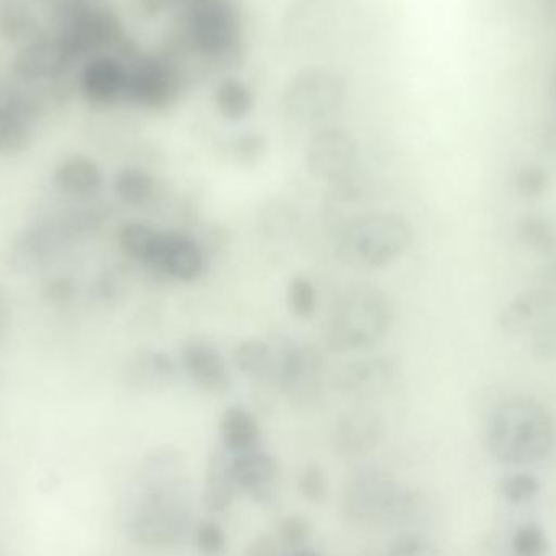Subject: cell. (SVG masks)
<instances>
[{"label":"cell","mask_w":556,"mask_h":556,"mask_svg":"<svg viewBox=\"0 0 556 556\" xmlns=\"http://www.w3.org/2000/svg\"><path fill=\"white\" fill-rule=\"evenodd\" d=\"M176 31L165 49L191 80L195 72H228L244 55V25L233 0H188L176 12Z\"/></svg>","instance_id":"obj_1"},{"label":"cell","mask_w":556,"mask_h":556,"mask_svg":"<svg viewBox=\"0 0 556 556\" xmlns=\"http://www.w3.org/2000/svg\"><path fill=\"white\" fill-rule=\"evenodd\" d=\"M555 421L535 399L500 405L486 425V446L495 459L511 466L538 463L554 450Z\"/></svg>","instance_id":"obj_2"},{"label":"cell","mask_w":556,"mask_h":556,"mask_svg":"<svg viewBox=\"0 0 556 556\" xmlns=\"http://www.w3.org/2000/svg\"><path fill=\"white\" fill-rule=\"evenodd\" d=\"M394 323L388 294L356 287L339 298L327 319L326 340L337 352H363L378 345Z\"/></svg>","instance_id":"obj_3"},{"label":"cell","mask_w":556,"mask_h":556,"mask_svg":"<svg viewBox=\"0 0 556 556\" xmlns=\"http://www.w3.org/2000/svg\"><path fill=\"white\" fill-rule=\"evenodd\" d=\"M140 493V492H139ZM189 485L166 493H140L127 519L130 538L149 548H175L194 532Z\"/></svg>","instance_id":"obj_4"},{"label":"cell","mask_w":556,"mask_h":556,"mask_svg":"<svg viewBox=\"0 0 556 556\" xmlns=\"http://www.w3.org/2000/svg\"><path fill=\"white\" fill-rule=\"evenodd\" d=\"M116 52L129 65L127 104L149 113H163L181 100L189 80L181 65L172 55L165 51H140L129 38Z\"/></svg>","instance_id":"obj_5"},{"label":"cell","mask_w":556,"mask_h":556,"mask_svg":"<svg viewBox=\"0 0 556 556\" xmlns=\"http://www.w3.org/2000/svg\"><path fill=\"white\" fill-rule=\"evenodd\" d=\"M349 97L345 75L330 65L300 68L285 85L281 111L291 123L309 126L339 113Z\"/></svg>","instance_id":"obj_6"},{"label":"cell","mask_w":556,"mask_h":556,"mask_svg":"<svg viewBox=\"0 0 556 556\" xmlns=\"http://www.w3.org/2000/svg\"><path fill=\"white\" fill-rule=\"evenodd\" d=\"M414 243L410 222L395 212H376L345 225L342 247L366 267L391 266L407 254Z\"/></svg>","instance_id":"obj_7"},{"label":"cell","mask_w":556,"mask_h":556,"mask_svg":"<svg viewBox=\"0 0 556 556\" xmlns=\"http://www.w3.org/2000/svg\"><path fill=\"white\" fill-rule=\"evenodd\" d=\"M404 492L388 470L359 467L350 473L343 486V515L355 525L394 522Z\"/></svg>","instance_id":"obj_8"},{"label":"cell","mask_w":556,"mask_h":556,"mask_svg":"<svg viewBox=\"0 0 556 556\" xmlns=\"http://www.w3.org/2000/svg\"><path fill=\"white\" fill-rule=\"evenodd\" d=\"M306 168L313 178L329 185L345 181L359 159V146L353 134L342 127H324L307 142Z\"/></svg>","instance_id":"obj_9"},{"label":"cell","mask_w":556,"mask_h":556,"mask_svg":"<svg viewBox=\"0 0 556 556\" xmlns=\"http://www.w3.org/2000/svg\"><path fill=\"white\" fill-rule=\"evenodd\" d=\"M143 267L159 276L189 283L204 276L207 260L201 243L191 235L162 230Z\"/></svg>","instance_id":"obj_10"},{"label":"cell","mask_w":556,"mask_h":556,"mask_svg":"<svg viewBox=\"0 0 556 556\" xmlns=\"http://www.w3.org/2000/svg\"><path fill=\"white\" fill-rule=\"evenodd\" d=\"M129 65L117 52L93 55L81 64L77 87L81 97L98 108L126 103Z\"/></svg>","instance_id":"obj_11"},{"label":"cell","mask_w":556,"mask_h":556,"mask_svg":"<svg viewBox=\"0 0 556 556\" xmlns=\"http://www.w3.org/2000/svg\"><path fill=\"white\" fill-rule=\"evenodd\" d=\"M324 359L309 343H288L277 388L294 405L309 407L323 394Z\"/></svg>","instance_id":"obj_12"},{"label":"cell","mask_w":556,"mask_h":556,"mask_svg":"<svg viewBox=\"0 0 556 556\" xmlns=\"http://www.w3.org/2000/svg\"><path fill=\"white\" fill-rule=\"evenodd\" d=\"M72 68H75L74 61L52 33H41L20 46L12 59L13 75L25 85L61 80Z\"/></svg>","instance_id":"obj_13"},{"label":"cell","mask_w":556,"mask_h":556,"mask_svg":"<svg viewBox=\"0 0 556 556\" xmlns=\"http://www.w3.org/2000/svg\"><path fill=\"white\" fill-rule=\"evenodd\" d=\"M179 365L189 381L211 395H222L231 388V372L222 350L205 337H189L181 345Z\"/></svg>","instance_id":"obj_14"},{"label":"cell","mask_w":556,"mask_h":556,"mask_svg":"<svg viewBox=\"0 0 556 556\" xmlns=\"http://www.w3.org/2000/svg\"><path fill=\"white\" fill-rule=\"evenodd\" d=\"M230 469L238 490L254 503L261 506L276 503L278 463L273 454L261 447L230 454Z\"/></svg>","instance_id":"obj_15"},{"label":"cell","mask_w":556,"mask_h":556,"mask_svg":"<svg viewBox=\"0 0 556 556\" xmlns=\"http://www.w3.org/2000/svg\"><path fill=\"white\" fill-rule=\"evenodd\" d=\"M140 493H166L189 485L185 454L172 444L147 451L137 469Z\"/></svg>","instance_id":"obj_16"},{"label":"cell","mask_w":556,"mask_h":556,"mask_svg":"<svg viewBox=\"0 0 556 556\" xmlns=\"http://www.w3.org/2000/svg\"><path fill=\"white\" fill-rule=\"evenodd\" d=\"M384 438V421L369 408L340 415L332 431L333 450L343 457L365 456Z\"/></svg>","instance_id":"obj_17"},{"label":"cell","mask_w":556,"mask_h":556,"mask_svg":"<svg viewBox=\"0 0 556 556\" xmlns=\"http://www.w3.org/2000/svg\"><path fill=\"white\" fill-rule=\"evenodd\" d=\"M288 339H247L231 353L235 368L251 382L278 386Z\"/></svg>","instance_id":"obj_18"},{"label":"cell","mask_w":556,"mask_h":556,"mask_svg":"<svg viewBox=\"0 0 556 556\" xmlns=\"http://www.w3.org/2000/svg\"><path fill=\"white\" fill-rule=\"evenodd\" d=\"M395 366L388 358L358 359L340 369L336 378V388L340 394L356 401H368L379 394H386L394 384Z\"/></svg>","instance_id":"obj_19"},{"label":"cell","mask_w":556,"mask_h":556,"mask_svg":"<svg viewBox=\"0 0 556 556\" xmlns=\"http://www.w3.org/2000/svg\"><path fill=\"white\" fill-rule=\"evenodd\" d=\"M556 323V296L548 290H531L516 296L500 316L508 333H535Z\"/></svg>","instance_id":"obj_20"},{"label":"cell","mask_w":556,"mask_h":556,"mask_svg":"<svg viewBox=\"0 0 556 556\" xmlns=\"http://www.w3.org/2000/svg\"><path fill=\"white\" fill-rule=\"evenodd\" d=\"M33 114L29 98L12 94L0 100V156L20 155L31 146Z\"/></svg>","instance_id":"obj_21"},{"label":"cell","mask_w":556,"mask_h":556,"mask_svg":"<svg viewBox=\"0 0 556 556\" xmlns=\"http://www.w3.org/2000/svg\"><path fill=\"white\" fill-rule=\"evenodd\" d=\"M55 189L75 201H91L103 188V169L88 155H71L55 166Z\"/></svg>","instance_id":"obj_22"},{"label":"cell","mask_w":556,"mask_h":556,"mask_svg":"<svg viewBox=\"0 0 556 556\" xmlns=\"http://www.w3.org/2000/svg\"><path fill=\"white\" fill-rule=\"evenodd\" d=\"M176 376V362L165 350H140L126 368L127 384L140 392L165 391L172 388Z\"/></svg>","instance_id":"obj_23"},{"label":"cell","mask_w":556,"mask_h":556,"mask_svg":"<svg viewBox=\"0 0 556 556\" xmlns=\"http://www.w3.org/2000/svg\"><path fill=\"white\" fill-rule=\"evenodd\" d=\"M237 492L238 486L231 476L230 454L224 447L212 451L205 467L204 492H202L205 509L214 515L228 511L233 505Z\"/></svg>","instance_id":"obj_24"},{"label":"cell","mask_w":556,"mask_h":556,"mask_svg":"<svg viewBox=\"0 0 556 556\" xmlns=\"http://www.w3.org/2000/svg\"><path fill=\"white\" fill-rule=\"evenodd\" d=\"M222 447L228 454H240L260 447L261 427L256 415L241 405H230L218 420Z\"/></svg>","instance_id":"obj_25"},{"label":"cell","mask_w":556,"mask_h":556,"mask_svg":"<svg viewBox=\"0 0 556 556\" xmlns=\"http://www.w3.org/2000/svg\"><path fill=\"white\" fill-rule=\"evenodd\" d=\"M214 104L224 119L241 123L253 113L256 97L243 78L224 75L215 85Z\"/></svg>","instance_id":"obj_26"},{"label":"cell","mask_w":556,"mask_h":556,"mask_svg":"<svg viewBox=\"0 0 556 556\" xmlns=\"http://www.w3.org/2000/svg\"><path fill=\"white\" fill-rule=\"evenodd\" d=\"M39 35L38 16L26 0H0V38L22 46Z\"/></svg>","instance_id":"obj_27"},{"label":"cell","mask_w":556,"mask_h":556,"mask_svg":"<svg viewBox=\"0 0 556 556\" xmlns=\"http://www.w3.org/2000/svg\"><path fill=\"white\" fill-rule=\"evenodd\" d=\"M114 194L123 204L142 207L156 194V179L140 166H126L114 176Z\"/></svg>","instance_id":"obj_28"},{"label":"cell","mask_w":556,"mask_h":556,"mask_svg":"<svg viewBox=\"0 0 556 556\" xmlns=\"http://www.w3.org/2000/svg\"><path fill=\"white\" fill-rule=\"evenodd\" d=\"M160 228L146 222H127L121 227L117 233V244L124 256L129 257L132 263L146 266L150 253L159 240Z\"/></svg>","instance_id":"obj_29"},{"label":"cell","mask_w":556,"mask_h":556,"mask_svg":"<svg viewBox=\"0 0 556 556\" xmlns=\"http://www.w3.org/2000/svg\"><path fill=\"white\" fill-rule=\"evenodd\" d=\"M287 304L298 319H311L319 306V293L314 281L304 274L291 277L287 288Z\"/></svg>","instance_id":"obj_30"},{"label":"cell","mask_w":556,"mask_h":556,"mask_svg":"<svg viewBox=\"0 0 556 556\" xmlns=\"http://www.w3.org/2000/svg\"><path fill=\"white\" fill-rule=\"evenodd\" d=\"M519 240L526 248L538 253H554L556 250L554 228L544 218H525L519 225Z\"/></svg>","instance_id":"obj_31"},{"label":"cell","mask_w":556,"mask_h":556,"mask_svg":"<svg viewBox=\"0 0 556 556\" xmlns=\"http://www.w3.org/2000/svg\"><path fill=\"white\" fill-rule=\"evenodd\" d=\"M298 492L311 505H320L327 498L329 479L320 464L309 463L300 470Z\"/></svg>","instance_id":"obj_32"},{"label":"cell","mask_w":556,"mask_h":556,"mask_svg":"<svg viewBox=\"0 0 556 556\" xmlns=\"http://www.w3.org/2000/svg\"><path fill=\"white\" fill-rule=\"evenodd\" d=\"M311 534H313V528H311L309 519L304 515L294 513V515L287 516L278 522L277 539L281 545L290 548L291 552L306 548Z\"/></svg>","instance_id":"obj_33"},{"label":"cell","mask_w":556,"mask_h":556,"mask_svg":"<svg viewBox=\"0 0 556 556\" xmlns=\"http://www.w3.org/2000/svg\"><path fill=\"white\" fill-rule=\"evenodd\" d=\"M192 539L202 556H220L227 551L228 539L225 529L214 519H205L195 525Z\"/></svg>","instance_id":"obj_34"},{"label":"cell","mask_w":556,"mask_h":556,"mask_svg":"<svg viewBox=\"0 0 556 556\" xmlns=\"http://www.w3.org/2000/svg\"><path fill=\"white\" fill-rule=\"evenodd\" d=\"M513 551L516 556H544L547 554V538L541 526L534 522L522 525L513 535Z\"/></svg>","instance_id":"obj_35"},{"label":"cell","mask_w":556,"mask_h":556,"mask_svg":"<svg viewBox=\"0 0 556 556\" xmlns=\"http://www.w3.org/2000/svg\"><path fill=\"white\" fill-rule=\"evenodd\" d=\"M539 490H541V483L531 473H515L506 477L502 483V495L515 505L531 502L539 495Z\"/></svg>","instance_id":"obj_36"},{"label":"cell","mask_w":556,"mask_h":556,"mask_svg":"<svg viewBox=\"0 0 556 556\" xmlns=\"http://www.w3.org/2000/svg\"><path fill=\"white\" fill-rule=\"evenodd\" d=\"M548 182H551V178H548V173L544 168H541V166H526V168L519 169L518 175H516L515 188L521 198L535 199L547 191Z\"/></svg>","instance_id":"obj_37"},{"label":"cell","mask_w":556,"mask_h":556,"mask_svg":"<svg viewBox=\"0 0 556 556\" xmlns=\"http://www.w3.org/2000/svg\"><path fill=\"white\" fill-rule=\"evenodd\" d=\"M267 150V139L263 134L247 132L241 134L235 139L233 155L235 159L240 160L241 163L260 162Z\"/></svg>","instance_id":"obj_38"},{"label":"cell","mask_w":556,"mask_h":556,"mask_svg":"<svg viewBox=\"0 0 556 556\" xmlns=\"http://www.w3.org/2000/svg\"><path fill=\"white\" fill-rule=\"evenodd\" d=\"M280 545V541L274 535L261 534L250 542L244 556H283Z\"/></svg>","instance_id":"obj_39"},{"label":"cell","mask_w":556,"mask_h":556,"mask_svg":"<svg viewBox=\"0 0 556 556\" xmlns=\"http://www.w3.org/2000/svg\"><path fill=\"white\" fill-rule=\"evenodd\" d=\"M551 98H552V114L551 121L547 124V130H545V137H547L548 146L556 152V68L554 77H552L551 84Z\"/></svg>","instance_id":"obj_40"},{"label":"cell","mask_w":556,"mask_h":556,"mask_svg":"<svg viewBox=\"0 0 556 556\" xmlns=\"http://www.w3.org/2000/svg\"><path fill=\"white\" fill-rule=\"evenodd\" d=\"M10 323V300L5 291L0 290V339L5 333Z\"/></svg>","instance_id":"obj_41"},{"label":"cell","mask_w":556,"mask_h":556,"mask_svg":"<svg viewBox=\"0 0 556 556\" xmlns=\"http://www.w3.org/2000/svg\"><path fill=\"white\" fill-rule=\"evenodd\" d=\"M290 556H323L317 552L311 551V548H301V551L291 552Z\"/></svg>","instance_id":"obj_42"}]
</instances>
